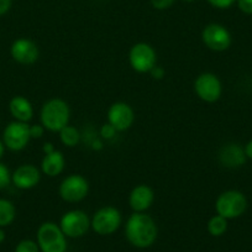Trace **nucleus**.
Segmentation results:
<instances>
[{
    "instance_id": "f257e3e1",
    "label": "nucleus",
    "mask_w": 252,
    "mask_h": 252,
    "mask_svg": "<svg viewBox=\"0 0 252 252\" xmlns=\"http://www.w3.org/2000/svg\"><path fill=\"white\" fill-rule=\"evenodd\" d=\"M157 225L150 215L145 213H134L125 225V236L132 246L147 249L157 239Z\"/></svg>"
},
{
    "instance_id": "f03ea898",
    "label": "nucleus",
    "mask_w": 252,
    "mask_h": 252,
    "mask_svg": "<svg viewBox=\"0 0 252 252\" xmlns=\"http://www.w3.org/2000/svg\"><path fill=\"white\" fill-rule=\"evenodd\" d=\"M69 118L71 110L68 104L60 98L46 101L40 113L41 125L52 132H60L63 127H66L69 123Z\"/></svg>"
},
{
    "instance_id": "7ed1b4c3",
    "label": "nucleus",
    "mask_w": 252,
    "mask_h": 252,
    "mask_svg": "<svg viewBox=\"0 0 252 252\" xmlns=\"http://www.w3.org/2000/svg\"><path fill=\"white\" fill-rule=\"evenodd\" d=\"M247 209V198L240 190L230 189L222 192L215 202L217 214L225 219H236L244 215Z\"/></svg>"
},
{
    "instance_id": "20e7f679",
    "label": "nucleus",
    "mask_w": 252,
    "mask_h": 252,
    "mask_svg": "<svg viewBox=\"0 0 252 252\" xmlns=\"http://www.w3.org/2000/svg\"><path fill=\"white\" fill-rule=\"evenodd\" d=\"M37 245L41 252H66L67 237L60 225L46 221L37 230Z\"/></svg>"
},
{
    "instance_id": "39448f33",
    "label": "nucleus",
    "mask_w": 252,
    "mask_h": 252,
    "mask_svg": "<svg viewBox=\"0 0 252 252\" xmlns=\"http://www.w3.org/2000/svg\"><path fill=\"white\" fill-rule=\"evenodd\" d=\"M123 218L121 213L114 207L100 208L91 220V227L101 236L111 235L120 227Z\"/></svg>"
},
{
    "instance_id": "423d86ee",
    "label": "nucleus",
    "mask_w": 252,
    "mask_h": 252,
    "mask_svg": "<svg viewBox=\"0 0 252 252\" xmlns=\"http://www.w3.org/2000/svg\"><path fill=\"white\" fill-rule=\"evenodd\" d=\"M129 62L132 69L137 73H150L156 66V51L146 42L135 43L129 52Z\"/></svg>"
},
{
    "instance_id": "0eeeda50",
    "label": "nucleus",
    "mask_w": 252,
    "mask_h": 252,
    "mask_svg": "<svg viewBox=\"0 0 252 252\" xmlns=\"http://www.w3.org/2000/svg\"><path fill=\"white\" fill-rule=\"evenodd\" d=\"M60 227L66 237L78 239L88 232L91 219L83 210H69L61 218Z\"/></svg>"
},
{
    "instance_id": "6e6552de",
    "label": "nucleus",
    "mask_w": 252,
    "mask_h": 252,
    "mask_svg": "<svg viewBox=\"0 0 252 252\" xmlns=\"http://www.w3.org/2000/svg\"><path fill=\"white\" fill-rule=\"evenodd\" d=\"M61 198L67 203H78L88 195L89 183L81 174H71L60 184Z\"/></svg>"
},
{
    "instance_id": "1a4fd4ad",
    "label": "nucleus",
    "mask_w": 252,
    "mask_h": 252,
    "mask_svg": "<svg viewBox=\"0 0 252 252\" xmlns=\"http://www.w3.org/2000/svg\"><path fill=\"white\" fill-rule=\"evenodd\" d=\"M203 43L209 50L215 52H222L226 51L231 46L232 38L231 33L225 26L220 24L213 23L205 26L202 31Z\"/></svg>"
},
{
    "instance_id": "9d476101",
    "label": "nucleus",
    "mask_w": 252,
    "mask_h": 252,
    "mask_svg": "<svg viewBox=\"0 0 252 252\" xmlns=\"http://www.w3.org/2000/svg\"><path fill=\"white\" fill-rule=\"evenodd\" d=\"M30 126L28 123L13 121L4 130L3 142L10 151H21L30 142Z\"/></svg>"
},
{
    "instance_id": "9b49d317",
    "label": "nucleus",
    "mask_w": 252,
    "mask_h": 252,
    "mask_svg": "<svg viewBox=\"0 0 252 252\" xmlns=\"http://www.w3.org/2000/svg\"><path fill=\"white\" fill-rule=\"evenodd\" d=\"M194 92L205 103H215L221 96L222 84L215 74L202 73L195 79Z\"/></svg>"
},
{
    "instance_id": "f8f14e48",
    "label": "nucleus",
    "mask_w": 252,
    "mask_h": 252,
    "mask_svg": "<svg viewBox=\"0 0 252 252\" xmlns=\"http://www.w3.org/2000/svg\"><path fill=\"white\" fill-rule=\"evenodd\" d=\"M106 116H108V123L116 131H125L130 129L135 120V113L132 108L124 101L114 103L109 108Z\"/></svg>"
},
{
    "instance_id": "ddd939ff",
    "label": "nucleus",
    "mask_w": 252,
    "mask_h": 252,
    "mask_svg": "<svg viewBox=\"0 0 252 252\" xmlns=\"http://www.w3.org/2000/svg\"><path fill=\"white\" fill-rule=\"evenodd\" d=\"M10 55L20 64H33L38 60L40 51L37 45L29 38H18L10 47Z\"/></svg>"
},
{
    "instance_id": "4468645a",
    "label": "nucleus",
    "mask_w": 252,
    "mask_h": 252,
    "mask_svg": "<svg viewBox=\"0 0 252 252\" xmlns=\"http://www.w3.org/2000/svg\"><path fill=\"white\" fill-rule=\"evenodd\" d=\"M40 179V171L33 164H21L11 174V181H13L14 186L19 189H24V190H28V189L37 186Z\"/></svg>"
},
{
    "instance_id": "2eb2a0df",
    "label": "nucleus",
    "mask_w": 252,
    "mask_h": 252,
    "mask_svg": "<svg viewBox=\"0 0 252 252\" xmlns=\"http://www.w3.org/2000/svg\"><path fill=\"white\" fill-rule=\"evenodd\" d=\"M218 158L220 163L226 168H239L246 163L247 157L244 147L235 142H230L220 149Z\"/></svg>"
},
{
    "instance_id": "dca6fc26",
    "label": "nucleus",
    "mask_w": 252,
    "mask_h": 252,
    "mask_svg": "<svg viewBox=\"0 0 252 252\" xmlns=\"http://www.w3.org/2000/svg\"><path fill=\"white\" fill-rule=\"evenodd\" d=\"M155 200V193L146 184L136 186L129 195V204L135 213H145L151 208Z\"/></svg>"
},
{
    "instance_id": "f3484780",
    "label": "nucleus",
    "mask_w": 252,
    "mask_h": 252,
    "mask_svg": "<svg viewBox=\"0 0 252 252\" xmlns=\"http://www.w3.org/2000/svg\"><path fill=\"white\" fill-rule=\"evenodd\" d=\"M9 111L16 121L29 123L33 116L32 104L25 96L16 95L9 103Z\"/></svg>"
},
{
    "instance_id": "a211bd4d",
    "label": "nucleus",
    "mask_w": 252,
    "mask_h": 252,
    "mask_svg": "<svg viewBox=\"0 0 252 252\" xmlns=\"http://www.w3.org/2000/svg\"><path fill=\"white\" fill-rule=\"evenodd\" d=\"M66 164V159L61 151L53 150V151L45 154V157L41 163L42 172L48 177H56L62 173Z\"/></svg>"
},
{
    "instance_id": "6ab92c4d",
    "label": "nucleus",
    "mask_w": 252,
    "mask_h": 252,
    "mask_svg": "<svg viewBox=\"0 0 252 252\" xmlns=\"http://www.w3.org/2000/svg\"><path fill=\"white\" fill-rule=\"evenodd\" d=\"M16 209L13 203L8 199H0V227L8 226L14 221Z\"/></svg>"
},
{
    "instance_id": "aec40b11",
    "label": "nucleus",
    "mask_w": 252,
    "mask_h": 252,
    "mask_svg": "<svg viewBox=\"0 0 252 252\" xmlns=\"http://www.w3.org/2000/svg\"><path fill=\"white\" fill-rule=\"evenodd\" d=\"M60 139L64 146L67 147H74L79 144L81 141V134L77 130V127L71 125H67L66 127H63L60 131Z\"/></svg>"
},
{
    "instance_id": "412c9836",
    "label": "nucleus",
    "mask_w": 252,
    "mask_h": 252,
    "mask_svg": "<svg viewBox=\"0 0 252 252\" xmlns=\"http://www.w3.org/2000/svg\"><path fill=\"white\" fill-rule=\"evenodd\" d=\"M208 232H209L212 236L214 237H219L222 236V235L226 232L227 230V219L225 218L220 217V215H214L209 219L208 221Z\"/></svg>"
},
{
    "instance_id": "4be33fe9",
    "label": "nucleus",
    "mask_w": 252,
    "mask_h": 252,
    "mask_svg": "<svg viewBox=\"0 0 252 252\" xmlns=\"http://www.w3.org/2000/svg\"><path fill=\"white\" fill-rule=\"evenodd\" d=\"M15 252H40V247L32 240H23L16 245Z\"/></svg>"
},
{
    "instance_id": "5701e85b",
    "label": "nucleus",
    "mask_w": 252,
    "mask_h": 252,
    "mask_svg": "<svg viewBox=\"0 0 252 252\" xmlns=\"http://www.w3.org/2000/svg\"><path fill=\"white\" fill-rule=\"evenodd\" d=\"M11 182V174L10 171H9L8 167L5 164L0 163V190L10 184Z\"/></svg>"
},
{
    "instance_id": "b1692460",
    "label": "nucleus",
    "mask_w": 252,
    "mask_h": 252,
    "mask_svg": "<svg viewBox=\"0 0 252 252\" xmlns=\"http://www.w3.org/2000/svg\"><path fill=\"white\" fill-rule=\"evenodd\" d=\"M116 130L114 129L113 126L110 125V124H104L103 126H101V129H100V136L103 137V139L105 140H111L115 137L116 135Z\"/></svg>"
},
{
    "instance_id": "393cba45",
    "label": "nucleus",
    "mask_w": 252,
    "mask_h": 252,
    "mask_svg": "<svg viewBox=\"0 0 252 252\" xmlns=\"http://www.w3.org/2000/svg\"><path fill=\"white\" fill-rule=\"evenodd\" d=\"M207 1L217 9H229L236 3V0H207Z\"/></svg>"
},
{
    "instance_id": "a878e982",
    "label": "nucleus",
    "mask_w": 252,
    "mask_h": 252,
    "mask_svg": "<svg viewBox=\"0 0 252 252\" xmlns=\"http://www.w3.org/2000/svg\"><path fill=\"white\" fill-rule=\"evenodd\" d=\"M176 0H151V4L156 10H166L171 8Z\"/></svg>"
},
{
    "instance_id": "bb28decb",
    "label": "nucleus",
    "mask_w": 252,
    "mask_h": 252,
    "mask_svg": "<svg viewBox=\"0 0 252 252\" xmlns=\"http://www.w3.org/2000/svg\"><path fill=\"white\" fill-rule=\"evenodd\" d=\"M240 10L246 15H252V0H236Z\"/></svg>"
},
{
    "instance_id": "cd10ccee",
    "label": "nucleus",
    "mask_w": 252,
    "mask_h": 252,
    "mask_svg": "<svg viewBox=\"0 0 252 252\" xmlns=\"http://www.w3.org/2000/svg\"><path fill=\"white\" fill-rule=\"evenodd\" d=\"M45 127L42 125H32L30 126V136L31 139H40L43 136Z\"/></svg>"
},
{
    "instance_id": "c85d7f7f",
    "label": "nucleus",
    "mask_w": 252,
    "mask_h": 252,
    "mask_svg": "<svg viewBox=\"0 0 252 252\" xmlns=\"http://www.w3.org/2000/svg\"><path fill=\"white\" fill-rule=\"evenodd\" d=\"M13 0H0V16L5 15L11 8Z\"/></svg>"
},
{
    "instance_id": "c756f323",
    "label": "nucleus",
    "mask_w": 252,
    "mask_h": 252,
    "mask_svg": "<svg viewBox=\"0 0 252 252\" xmlns=\"http://www.w3.org/2000/svg\"><path fill=\"white\" fill-rule=\"evenodd\" d=\"M150 73H151V76L154 77L155 79H162L164 77V74H166V72H164V69L162 68V67L157 66L156 64V66L151 69V72H150Z\"/></svg>"
},
{
    "instance_id": "7c9ffc66",
    "label": "nucleus",
    "mask_w": 252,
    "mask_h": 252,
    "mask_svg": "<svg viewBox=\"0 0 252 252\" xmlns=\"http://www.w3.org/2000/svg\"><path fill=\"white\" fill-rule=\"evenodd\" d=\"M245 154H246L247 158L252 159V140H250L245 146Z\"/></svg>"
},
{
    "instance_id": "2f4dec72",
    "label": "nucleus",
    "mask_w": 252,
    "mask_h": 252,
    "mask_svg": "<svg viewBox=\"0 0 252 252\" xmlns=\"http://www.w3.org/2000/svg\"><path fill=\"white\" fill-rule=\"evenodd\" d=\"M4 151H5V145H4V142L0 140V158L3 157Z\"/></svg>"
},
{
    "instance_id": "473e14b6",
    "label": "nucleus",
    "mask_w": 252,
    "mask_h": 252,
    "mask_svg": "<svg viewBox=\"0 0 252 252\" xmlns=\"http://www.w3.org/2000/svg\"><path fill=\"white\" fill-rule=\"evenodd\" d=\"M5 240V232H4V230L0 227V244Z\"/></svg>"
},
{
    "instance_id": "72a5a7b5",
    "label": "nucleus",
    "mask_w": 252,
    "mask_h": 252,
    "mask_svg": "<svg viewBox=\"0 0 252 252\" xmlns=\"http://www.w3.org/2000/svg\"><path fill=\"white\" fill-rule=\"evenodd\" d=\"M183 1H186V3H192V1H194V0H183Z\"/></svg>"
}]
</instances>
